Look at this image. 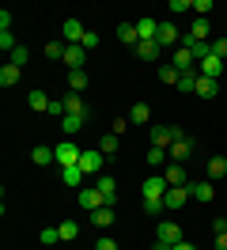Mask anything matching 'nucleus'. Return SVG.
I'll return each mask as SVG.
<instances>
[{"label":"nucleus","mask_w":227,"mask_h":250,"mask_svg":"<svg viewBox=\"0 0 227 250\" xmlns=\"http://www.w3.org/2000/svg\"><path fill=\"white\" fill-rule=\"evenodd\" d=\"M178 137H186L178 125H155V129H148V141H151V148H166L170 152V144L178 141Z\"/></svg>","instance_id":"1"},{"label":"nucleus","mask_w":227,"mask_h":250,"mask_svg":"<svg viewBox=\"0 0 227 250\" xmlns=\"http://www.w3.org/2000/svg\"><path fill=\"white\" fill-rule=\"evenodd\" d=\"M53 156H57L61 167H80V156H83V148H80L76 141H68V137H64V141L53 148Z\"/></svg>","instance_id":"2"},{"label":"nucleus","mask_w":227,"mask_h":250,"mask_svg":"<svg viewBox=\"0 0 227 250\" xmlns=\"http://www.w3.org/2000/svg\"><path fill=\"white\" fill-rule=\"evenodd\" d=\"M166 178L163 174H151V178H144V186H140V193H144V201H163V193H166Z\"/></svg>","instance_id":"3"},{"label":"nucleus","mask_w":227,"mask_h":250,"mask_svg":"<svg viewBox=\"0 0 227 250\" xmlns=\"http://www.w3.org/2000/svg\"><path fill=\"white\" fill-rule=\"evenodd\" d=\"M208 31H212V27H208V19H193V27L182 34V46H193V42H212Z\"/></svg>","instance_id":"4"},{"label":"nucleus","mask_w":227,"mask_h":250,"mask_svg":"<svg viewBox=\"0 0 227 250\" xmlns=\"http://www.w3.org/2000/svg\"><path fill=\"white\" fill-rule=\"evenodd\" d=\"M189 197H193V193H189V186H170V189L163 193V208H182Z\"/></svg>","instance_id":"5"},{"label":"nucleus","mask_w":227,"mask_h":250,"mask_svg":"<svg viewBox=\"0 0 227 250\" xmlns=\"http://www.w3.org/2000/svg\"><path fill=\"white\" fill-rule=\"evenodd\" d=\"M166 186H189V174H186V163H166L163 167Z\"/></svg>","instance_id":"6"},{"label":"nucleus","mask_w":227,"mask_h":250,"mask_svg":"<svg viewBox=\"0 0 227 250\" xmlns=\"http://www.w3.org/2000/svg\"><path fill=\"white\" fill-rule=\"evenodd\" d=\"M61 34H64V38H68V46H80V42H83V34H87V27H83V23H80V19H64V27H61Z\"/></svg>","instance_id":"7"},{"label":"nucleus","mask_w":227,"mask_h":250,"mask_svg":"<svg viewBox=\"0 0 227 250\" xmlns=\"http://www.w3.org/2000/svg\"><path fill=\"white\" fill-rule=\"evenodd\" d=\"M155 239H159V243H166V247H174V243H182L186 235H182V228L174 224V220H163V224H159V235H155Z\"/></svg>","instance_id":"8"},{"label":"nucleus","mask_w":227,"mask_h":250,"mask_svg":"<svg viewBox=\"0 0 227 250\" xmlns=\"http://www.w3.org/2000/svg\"><path fill=\"white\" fill-rule=\"evenodd\" d=\"M95 189L103 193V205H110V208H114V201H118V182H114L110 174H99V182H95Z\"/></svg>","instance_id":"9"},{"label":"nucleus","mask_w":227,"mask_h":250,"mask_svg":"<svg viewBox=\"0 0 227 250\" xmlns=\"http://www.w3.org/2000/svg\"><path fill=\"white\" fill-rule=\"evenodd\" d=\"M87 64V49L83 46H64V68L76 72V68H83Z\"/></svg>","instance_id":"10"},{"label":"nucleus","mask_w":227,"mask_h":250,"mask_svg":"<svg viewBox=\"0 0 227 250\" xmlns=\"http://www.w3.org/2000/svg\"><path fill=\"white\" fill-rule=\"evenodd\" d=\"M103 163H106L103 152H99V148H87V152L80 156V171H83V174H95L99 167H103Z\"/></svg>","instance_id":"11"},{"label":"nucleus","mask_w":227,"mask_h":250,"mask_svg":"<svg viewBox=\"0 0 227 250\" xmlns=\"http://www.w3.org/2000/svg\"><path fill=\"white\" fill-rule=\"evenodd\" d=\"M189 193H193V201L208 205L212 197H216V182H208V178H201V182H189Z\"/></svg>","instance_id":"12"},{"label":"nucleus","mask_w":227,"mask_h":250,"mask_svg":"<svg viewBox=\"0 0 227 250\" xmlns=\"http://www.w3.org/2000/svg\"><path fill=\"white\" fill-rule=\"evenodd\" d=\"M155 42H159V46H174V42H182V34H178V27H174L170 19H159V34H155Z\"/></svg>","instance_id":"13"},{"label":"nucleus","mask_w":227,"mask_h":250,"mask_svg":"<svg viewBox=\"0 0 227 250\" xmlns=\"http://www.w3.org/2000/svg\"><path fill=\"white\" fill-rule=\"evenodd\" d=\"M193 95H201V99H216V95H220V80H208V76H201V72H197Z\"/></svg>","instance_id":"14"},{"label":"nucleus","mask_w":227,"mask_h":250,"mask_svg":"<svg viewBox=\"0 0 227 250\" xmlns=\"http://www.w3.org/2000/svg\"><path fill=\"white\" fill-rule=\"evenodd\" d=\"M189 152H193V141H189V137H178V141L170 144V163H186Z\"/></svg>","instance_id":"15"},{"label":"nucleus","mask_w":227,"mask_h":250,"mask_svg":"<svg viewBox=\"0 0 227 250\" xmlns=\"http://www.w3.org/2000/svg\"><path fill=\"white\" fill-rule=\"evenodd\" d=\"M136 34H140V42H155V34H159V19H136Z\"/></svg>","instance_id":"16"},{"label":"nucleus","mask_w":227,"mask_h":250,"mask_svg":"<svg viewBox=\"0 0 227 250\" xmlns=\"http://www.w3.org/2000/svg\"><path fill=\"white\" fill-rule=\"evenodd\" d=\"M83 125H87V118H76V114H64V118H61V129H64L68 141H76V133H83Z\"/></svg>","instance_id":"17"},{"label":"nucleus","mask_w":227,"mask_h":250,"mask_svg":"<svg viewBox=\"0 0 227 250\" xmlns=\"http://www.w3.org/2000/svg\"><path fill=\"white\" fill-rule=\"evenodd\" d=\"M64 106H68V114H76V118H91V110H87V103H83V95H76V91L64 95Z\"/></svg>","instance_id":"18"},{"label":"nucleus","mask_w":227,"mask_h":250,"mask_svg":"<svg viewBox=\"0 0 227 250\" xmlns=\"http://www.w3.org/2000/svg\"><path fill=\"white\" fill-rule=\"evenodd\" d=\"M49 103H53V99H49L45 91H38V87H34V91L27 95V106L34 110V114H49Z\"/></svg>","instance_id":"19"},{"label":"nucleus","mask_w":227,"mask_h":250,"mask_svg":"<svg viewBox=\"0 0 227 250\" xmlns=\"http://www.w3.org/2000/svg\"><path fill=\"white\" fill-rule=\"evenodd\" d=\"M197 72H201V76H208V80H220V72H224V61H220V57H205V61L197 64Z\"/></svg>","instance_id":"20"},{"label":"nucleus","mask_w":227,"mask_h":250,"mask_svg":"<svg viewBox=\"0 0 227 250\" xmlns=\"http://www.w3.org/2000/svg\"><path fill=\"white\" fill-rule=\"evenodd\" d=\"M80 208H87V212L103 208V193L99 189H80Z\"/></svg>","instance_id":"21"},{"label":"nucleus","mask_w":227,"mask_h":250,"mask_svg":"<svg viewBox=\"0 0 227 250\" xmlns=\"http://www.w3.org/2000/svg\"><path fill=\"white\" fill-rule=\"evenodd\" d=\"M83 178H87V174L80 171V167H61V182H64V186L80 189V186H83Z\"/></svg>","instance_id":"22"},{"label":"nucleus","mask_w":227,"mask_h":250,"mask_svg":"<svg viewBox=\"0 0 227 250\" xmlns=\"http://www.w3.org/2000/svg\"><path fill=\"white\" fill-rule=\"evenodd\" d=\"M118 38L125 42V46H140V34H136V23H118Z\"/></svg>","instance_id":"23"},{"label":"nucleus","mask_w":227,"mask_h":250,"mask_svg":"<svg viewBox=\"0 0 227 250\" xmlns=\"http://www.w3.org/2000/svg\"><path fill=\"white\" fill-rule=\"evenodd\" d=\"M19 72H23V68L8 61L4 68H0V87H15V83H19Z\"/></svg>","instance_id":"24"},{"label":"nucleus","mask_w":227,"mask_h":250,"mask_svg":"<svg viewBox=\"0 0 227 250\" xmlns=\"http://www.w3.org/2000/svg\"><path fill=\"white\" fill-rule=\"evenodd\" d=\"M114 208H110V205H103V208H95V212H91V224H95V228H110V224H114Z\"/></svg>","instance_id":"25"},{"label":"nucleus","mask_w":227,"mask_h":250,"mask_svg":"<svg viewBox=\"0 0 227 250\" xmlns=\"http://www.w3.org/2000/svg\"><path fill=\"white\" fill-rule=\"evenodd\" d=\"M144 163L159 171V167H166V163H170V152H166V148H148V159H144Z\"/></svg>","instance_id":"26"},{"label":"nucleus","mask_w":227,"mask_h":250,"mask_svg":"<svg viewBox=\"0 0 227 250\" xmlns=\"http://www.w3.org/2000/svg\"><path fill=\"white\" fill-rule=\"evenodd\" d=\"M170 64H174V68H178V72H189V68H193V53H189V49H186V46H178V53H174V61H170Z\"/></svg>","instance_id":"27"},{"label":"nucleus","mask_w":227,"mask_h":250,"mask_svg":"<svg viewBox=\"0 0 227 250\" xmlns=\"http://www.w3.org/2000/svg\"><path fill=\"white\" fill-rule=\"evenodd\" d=\"M129 122H133V125H148L151 122V106H148V103H136V106L129 110Z\"/></svg>","instance_id":"28"},{"label":"nucleus","mask_w":227,"mask_h":250,"mask_svg":"<svg viewBox=\"0 0 227 250\" xmlns=\"http://www.w3.org/2000/svg\"><path fill=\"white\" fill-rule=\"evenodd\" d=\"M30 159H34V163H38V167H45V163H53V148H49V144H34V152H30Z\"/></svg>","instance_id":"29"},{"label":"nucleus","mask_w":227,"mask_h":250,"mask_svg":"<svg viewBox=\"0 0 227 250\" xmlns=\"http://www.w3.org/2000/svg\"><path fill=\"white\" fill-rule=\"evenodd\" d=\"M224 174H227V159H224V156H212V159H208V182L224 178Z\"/></svg>","instance_id":"30"},{"label":"nucleus","mask_w":227,"mask_h":250,"mask_svg":"<svg viewBox=\"0 0 227 250\" xmlns=\"http://www.w3.org/2000/svg\"><path fill=\"white\" fill-rule=\"evenodd\" d=\"M174 87H178V91H186V95H193V87H197V68H189V72H182Z\"/></svg>","instance_id":"31"},{"label":"nucleus","mask_w":227,"mask_h":250,"mask_svg":"<svg viewBox=\"0 0 227 250\" xmlns=\"http://www.w3.org/2000/svg\"><path fill=\"white\" fill-rule=\"evenodd\" d=\"M136 57H140V61H155V57H159V42H140V46H136Z\"/></svg>","instance_id":"32"},{"label":"nucleus","mask_w":227,"mask_h":250,"mask_svg":"<svg viewBox=\"0 0 227 250\" xmlns=\"http://www.w3.org/2000/svg\"><path fill=\"white\" fill-rule=\"evenodd\" d=\"M99 152H103V156H118V137H114V133H103V137H99Z\"/></svg>","instance_id":"33"},{"label":"nucleus","mask_w":227,"mask_h":250,"mask_svg":"<svg viewBox=\"0 0 227 250\" xmlns=\"http://www.w3.org/2000/svg\"><path fill=\"white\" fill-rule=\"evenodd\" d=\"M68 87H72V91L80 95L83 87H87V72H83V68H76V72H68Z\"/></svg>","instance_id":"34"},{"label":"nucleus","mask_w":227,"mask_h":250,"mask_svg":"<svg viewBox=\"0 0 227 250\" xmlns=\"http://www.w3.org/2000/svg\"><path fill=\"white\" fill-rule=\"evenodd\" d=\"M64 46L68 42H45V57L49 61H64Z\"/></svg>","instance_id":"35"},{"label":"nucleus","mask_w":227,"mask_h":250,"mask_svg":"<svg viewBox=\"0 0 227 250\" xmlns=\"http://www.w3.org/2000/svg\"><path fill=\"white\" fill-rule=\"evenodd\" d=\"M57 231H61V243H72L76 235H80V224H72V220H64V224H61Z\"/></svg>","instance_id":"36"},{"label":"nucleus","mask_w":227,"mask_h":250,"mask_svg":"<svg viewBox=\"0 0 227 250\" xmlns=\"http://www.w3.org/2000/svg\"><path fill=\"white\" fill-rule=\"evenodd\" d=\"M166 12H170V16H186V12H193V0H170Z\"/></svg>","instance_id":"37"},{"label":"nucleus","mask_w":227,"mask_h":250,"mask_svg":"<svg viewBox=\"0 0 227 250\" xmlns=\"http://www.w3.org/2000/svg\"><path fill=\"white\" fill-rule=\"evenodd\" d=\"M38 239H42V247H57V243H61V231H57V228H42Z\"/></svg>","instance_id":"38"},{"label":"nucleus","mask_w":227,"mask_h":250,"mask_svg":"<svg viewBox=\"0 0 227 250\" xmlns=\"http://www.w3.org/2000/svg\"><path fill=\"white\" fill-rule=\"evenodd\" d=\"M178 68H174V64H159V80H163V83H178Z\"/></svg>","instance_id":"39"},{"label":"nucleus","mask_w":227,"mask_h":250,"mask_svg":"<svg viewBox=\"0 0 227 250\" xmlns=\"http://www.w3.org/2000/svg\"><path fill=\"white\" fill-rule=\"evenodd\" d=\"M0 49H4V53H15V49H19V42H15L12 31H0Z\"/></svg>","instance_id":"40"},{"label":"nucleus","mask_w":227,"mask_h":250,"mask_svg":"<svg viewBox=\"0 0 227 250\" xmlns=\"http://www.w3.org/2000/svg\"><path fill=\"white\" fill-rule=\"evenodd\" d=\"M216 8L212 0H193V12H197V19H208V12Z\"/></svg>","instance_id":"41"},{"label":"nucleus","mask_w":227,"mask_h":250,"mask_svg":"<svg viewBox=\"0 0 227 250\" xmlns=\"http://www.w3.org/2000/svg\"><path fill=\"white\" fill-rule=\"evenodd\" d=\"M212 57L227 61V38H212Z\"/></svg>","instance_id":"42"},{"label":"nucleus","mask_w":227,"mask_h":250,"mask_svg":"<svg viewBox=\"0 0 227 250\" xmlns=\"http://www.w3.org/2000/svg\"><path fill=\"white\" fill-rule=\"evenodd\" d=\"M110 133H114V137L129 133V118H114V122H110Z\"/></svg>","instance_id":"43"},{"label":"nucleus","mask_w":227,"mask_h":250,"mask_svg":"<svg viewBox=\"0 0 227 250\" xmlns=\"http://www.w3.org/2000/svg\"><path fill=\"white\" fill-rule=\"evenodd\" d=\"M27 61H30V49H27V46H19V49L12 53V64H19V68H23Z\"/></svg>","instance_id":"44"},{"label":"nucleus","mask_w":227,"mask_h":250,"mask_svg":"<svg viewBox=\"0 0 227 250\" xmlns=\"http://www.w3.org/2000/svg\"><path fill=\"white\" fill-rule=\"evenodd\" d=\"M49 114H53V118H64V114H68L64 99H53V103H49Z\"/></svg>","instance_id":"45"},{"label":"nucleus","mask_w":227,"mask_h":250,"mask_svg":"<svg viewBox=\"0 0 227 250\" xmlns=\"http://www.w3.org/2000/svg\"><path fill=\"white\" fill-rule=\"evenodd\" d=\"M80 46L87 49V53H91V49H99V34H95V31H87V34H83V42H80Z\"/></svg>","instance_id":"46"},{"label":"nucleus","mask_w":227,"mask_h":250,"mask_svg":"<svg viewBox=\"0 0 227 250\" xmlns=\"http://www.w3.org/2000/svg\"><path fill=\"white\" fill-rule=\"evenodd\" d=\"M95 250H118V243H114V239H110V235H103V239H99V243H95Z\"/></svg>","instance_id":"47"},{"label":"nucleus","mask_w":227,"mask_h":250,"mask_svg":"<svg viewBox=\"0 0 227 250\" xmlns=\"http://www.w3.org/2000/svg\"><path fill=\"white\" fill-rule=\"evenodd\" d=\"M0 31H12V12L8 8H0Z\"/></svg>","instance_id":"48"},{"label":"nucleus","mask_w":227,"mask_h":250,"mask_svg":"<svg viewBox=\"0 0 227 250\" xmlns=\"http://www.w3.org/2000/svg\"><path fill=\"white\" fill-rule=\"evenodd\" d=\"M159 208H163V201H144V212H148V216H159Z\"/></svg>","instance_id":"49"},{"label":"nucleus","mask_w":227,"mask_h":250,"mask_svg":"<svg viewBox=\"0 0 227 250\" xmlns=\"http://www.w3.org/2000/svg\"><path fill=\"white\" fill-rule=\"evenodd\" d=\"M216 250H227V231H216Z\"/></svg>","instance_id":"50"},{"label":"nucleus","mask_w":227,"mask_h":250,"mask_svg":"<svg viewBox=\"0 0 227 250\" xmlns=\"http://www.w3.org/2000/svg\"><path fill=\"white\" fill-rule=\"evenodd\" d=\"M170 250H197V247H193V243H189V239H182V243H174V247H170Z\"/></svg>","instance_id":"51"},{"label":"nucleus","mask_w":227,"mask_h":250,"mask_svg":"<svg viewBox=\"0 0 227 250\" xmlns=\"http://www.w3.org/2000/svg\"><path fill=\"white\" fill-rule=\"evenodd\" d=\"M216 231H227V220H212V235Z\"/></svg>","instance_id":"52"}]
</instances>
